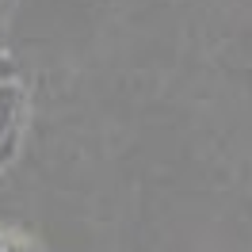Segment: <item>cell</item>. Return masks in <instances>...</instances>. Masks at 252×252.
<instances>
[{
    "label": "cell",
    "instance_id": "1",
    "mask_svg": "<svg viewBox=\"0 0 252 252\" xmlns=\"http://www.w3.org/2000/svg\"><path fill=\"white\" fill-rule=\"evenodd\" d=\"M23 130H27V88L16 77L0 84V172L16 160Z\"/></svg>",
    "mask_w": 252,
    "mask_h": 252
},
{
    "label": "cell",
    "instance_id": "2",
    "mask_svg": "<svg viewBox=\"0 0 252 252\" xmlns=\"http://www.w3.org/2000/svg\"><path fill=\"white\" fill-rule=\"evenodd\" d=\"M0 252H31V245L19 233H0Z\"/></svg>",
    "mask_w": 252,
    "mask_h": 252
},
{
    "label": "cell",
    "instance_id": "3",
    "mask_svg": "<svg viewBox=\"0 0 252 252\" xmlns=\"http://www.w3.org/2000/svg\"><path fill=\"white\" fill-rule=\"evenodd\" d=\"M16 77H19L16 62H12L8 54H0V84H4V80H16Z\"/></svg>",
    "mask_w": 252,
    "mask_h": 252
}]
</instances>
